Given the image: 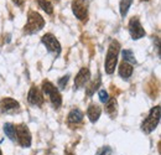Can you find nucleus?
<instances>
[{"mask_svg": "<svg viewBox=\"0 0 161 155\" xmlns=\"http://www.w3.org/2000/svg\"><path fill=\"white\" fill-rule=\"evenodd\" d=\"M133 72H134L133 64H130V63H128L125 61L119 66V74L124 80H129L131 77V74H133Z\"/></svg>", "mask_w": 161, "mask_h": 155, "instance_id": "nucleus-14", "label": "nucleus"}, {"mask_svg": "<svg viewBox=\"0 0 161 155\" xmlns=\"http://www.w3.org/2000/svg\"><path fill=\"white\" fill-rule=\"evenodd\" d=\"M129 32L130 36L134 40H139V38L145 36V30L143 29L141 24L138 18H131L129 21Z\"/></svg>", "mask_w": 161, "mask_h": 155, "instance_id": "nucleus-8", "label": "nucleus"}, {"mask_svg": "<svg viewBox=\"0 0 161 155\" xmlns=\"http://www.w3.org/2000/svg\"><path fill=\"white\" fill-rule=\"evenodd\" d=\"M28 101L32 106H42L44 104V96L36 86H32L30 88L29 94H28Z\"/></svg>", "mask_w": 161, "mask_h": 155, "instance_id": "nucleus-9", "label": "nucleus"}, {"mask_svg": "<svg viewBox=\"0 0 161 155\" xmlns=\"http://www.w3.org/2000/svg\"><path fill=\"white\" fill-rule=\"evenodd\" d=\"M97 155H112V149L109 147H104L100 150H98Z\"/></svg>", "mask_w": 161, "mask_h": 155, "instance_id": "nucleus-23", "label": "nucleus"}, {"mask_svg": "<svg viewBox=\"0 0 161 155\" xmlns=\"http://www.w3.org/2000/svg\"><path fill=\"white\" fill-rule=\"evenodd\" d=\"M41 41L46 46L48 52L53 54L55 56H58L61 54V44L58 42V40L52 34H45L41 37Z\"/></svg>", "mask_w": 161, "mask_h": 155, "instance_id": "nucleus-7", "label": "nucleus"}, {"mask_svg": "<svg viewBox=\"0 0 161 155\" xmlns=\"http://www.w3.org/2000/svg\"><path fill=\"white\" fill-rule=\"evenodd\" d=\"M160 110H161L160 106H156L150 110L149 115L145 118V120L141 124V129H143L144 133L150 134L151 132H154L156 129V127L160 122Z\"/></svg>", "mask_w": 161, "mask_h": 155, "instance_id": "nucleus-3", "label": "nucleus"}, {"mask_svg": "<svg viewBox=\"0 0 161 155\" xmlns=\"http://www.w3.org/2000/svg\"><path fill=\"white\" fill-rule=\"evenodd\" d=\"M100 114H102V109L98 104H90L87 109V115L92 123H96L99 119Z\"/></svg>", "mask_w": 161, "mask_h": 155, "instance_id": "nucleus-12", "label": "nucleus"}, {"mask_svg": "<svg viewBox=\"0 0 161 155\" xmlns=\"http://www.w3.org/2000/svg\"><path fill=\"white\" fill-rule=\"evenodd\" d=\"M105 112L110 115V118H115L117 117V112H118V103L115 98H109L105 102Z\"/></svg>", "mask_w": 161, "mask_h": 155, "instance_id": "nucleus-15", "label": "nucleus"}, {"mask_svg": "<svg viewBox=\"0 0 161 155\" xmlns=\"http://www.w3.org/2000/svg\"><path fill=\"white\" fill-rule=\"evenodd\" d=\"M83 117L84 115H83L82 110L78 109V108H74L70 112L68 117H67V122H68L70 124H78V123H80L83 120Z\"/></svg>", "mask_w": 161, "mask_h": 155, "instance_id": "nucleus-13", "label": "nucleus"}, {"mask_svg": "<svg viewBox=\"0 0 161 155\" xmlns=\"http://www.w3.org/2000/svg\"><path fill=\"white\" fill-rule=\"evenodd\" d=\"M122 55H123V58H124L125 62H128V63H130V64L136 63L135 56H134V54H133V51H131V50H123Z\"/></svg>", "mask_w": 161, "mask_h": 155, "instance_id": "nucleus-19", "label": "nucleus"}, {"mask_svg": "<svg viewBox=\"0 0 161 155\" xmlns=\"http://www.w3.org/2000/svg\"><path fill=\"white\" fill-rule=\"evenodd\" d=\"M88 4L89 0H73L72 11L78 20H86L88 16Z\"/></svg>", "mask_w": 161, "mask_h": 155, "instance_id": "nucleus-6", "label": "nucleus"}, {"mask_svg": "<svg viewBox=\"0 0 161 155\" xmlns=\"http://www.w3.org/2000/svg\"><path fill=\"white\" fill-rule=\"evenodd\" d=\"M99 99H100V102H103V103H105L109 99L108 92H107L105 89H100V91H99Z\"/></svg>", "mask_w": 161, "mask_h": 155, "instance_id": "nucleus-22", "label": "nucleus"}, {"mask_svg": "<svg viewBox=\"0 0 161 155\" xmlns=\"http://www.w3.org/2000/svg\"><path fill=\"white\" fill-rule=\"evenodd\" d=\"M45 26V20L44 18L38 14L36 11H30L29 15H28V22L25 25V32L26 34H35L38 32L42 28Z\"/></svg>", "mask_w": 161, "mask_h": 155, "instance_id": "nucleus-2", "label": "nucleus"}, {"mask_svg": "<svg viewBox=\"0 0 161 155\" xmlns=\"http://www.w3.org/2000/svg\"><path fill=\"white\" fill-rule=\"evenodd\" d=\"M0 155H3V153H2V149H0Z\"/></svg>", "mask_w": 161, "mask_h": 155, "instance_id": "nucleus-25", "label": "nucleus"}, {"mask_svg": "<svg viewBox=\"0 0 161 155\" xmlns=\"http://www.w3.org/2000/svg\"><path fill=\"white\" fill-rule=\"evenodd\" d=\"M37 4H38L40 8H41L46 12V14L51 15L52 12H53V6H52V4L48 2V0H37Z\"/></svg>", "mask_w": 161, "mask_h": 155, "instance_id": "nucleus-17", "label": "nucleus"}, {"mask_svg": "<svg viewBox=\"0 0 161 155\" xmlns=\"http://www.w3.org/2000/svg\"><path fill=\"white\" fill-rule=\"evenodd\" d=\"M4 132L10 139H15V127L11 123H6L4 125Z\"/></svg>", "mask_w": 161, "mask_h": 155, "instance_id": "nucleus-20", "label": "nucleus"}, {"mask_svg": "<svg viewBox=\"0 0 161 155\" xmlns=\"http://www.w3.org/2000/svg\"><path fill=\"white\" fill-rule=\"evenodd\" d=\"M42 92L45 96H47L55 108H60L62 104V97L58 92V89L48 81H44L42 83Z\"/></svg>", "mask_w": 161, "mask_h": 155, "instance_id": "nucleus-4", "label": "nucleus"}, {"mask_svg": "<svg viewBox=\"0 0 161 155\" xmlns=\"http://www.w3.org/2000/svg\"><path fill=\"white\" fill-rule=\"evenodd\" d=\"M119 51H120V44L117 40H113L108 47V52H107L105 56V72L108 74H112L115 71Z\"/></svg>", "mask_w": 161, "mask_h": 155, "instance_id": "nucleus-1", "label": "nucleus"}, {"mask_svg": "<svg viewBox=\"0 0 161 155\" xmlns=\"http://www.w3.org/2000/svg\"><path fill=\"white\" fill-rule=\"evenodd\" d=\"M89 78H90V71L87 67L80 68L79 72L74 77V87L77 89L78 88H82L83 86H86V83L89 81Z\"/></svg>", "mask_w": 161, "mask_h": 155, "instance_id": "nucleus-10", "label": "nucleus"}, {"mask_svg": "<svg viewBox=\"0 0 161 155\" xmlns=\"http://www.w3.org/2000/svg\"><path fill=\"white\" fill-rule=\"evenodd\" d=\"M68 80H70V76L67 74V76H63V77H61V78L58 80V87L61 88V89H63L66 86H67V83H68Z\"/></svg>", "mask_w": 161, "mask_h": 155, "instance_id": "nucleus-21", "label": "nucleus"}, {"mask_svg": "<svg viewBox=\"0 0 161 155\" xmlns=\"http://www.w3.org/2000/svg\"><path fill=\"white\" fill-rule=\"evenodd\" d=\"M19 109V102L12 98H4L0 101V112L2 113H10L12 110Z\"/></svg>", "mask_w": 161, "mask_h": 155, "instance_id": "nucleus-11", "label": "nucleus"}, {"mask_svg": "<svg viewBox=\"0 0 161 155\" xmlns=\"http://www.w3.org/2000/svg\"><path fill=\"white\" fill-rule=\"evenodd\" d=\"M15 138L22 148H29L31 145V133L29 128L24 124L15 127Z\"/></svg>", "mask_w": 161, "mask_h": 155, "instance_id": "nucleus-5", "label": "nucleus"}, {"mask_svg": "<svg viewBox=\"0 0 161 155\" xmlns=\"http://www.w3.org/2000/svg\"><path fill=\"white\" fill-rule=\"evenodd\" d=\"M131 4H133V0H122V2H120V15L123 18L126 16Z\"/></svg>", "mask_w": 161, "mask_h": 155, "instance_id": "nucleus-18", "label": "nucleus"}, {"mask_svg": "<svg viewBox=\"0 0 161 155\" xmlns=\"http://www.w3.org/2000/svg\"><path fill=\"white\" fill-rule=\"evenodd\" d=\"M100 83H102V78H100V74H98V76H97V78L87 87V89H86V94H87V97H92L93 94H94V92L99 88Z\"/></svg>", "mask_w": 161, "mask_h": 155, "instance_id": "nucleus-16", "label": "nucleus"}, {"mask_svg": "<svg viewBox=\"0 0 161 155\" xmlns=\"http://www.w3.org/2000/svg\"><path fill=\"white\" fill-rule=\"evenodd\" d=\"M64 155H74V154L71 153V151H64Z\"/></svg>", "mask_w": 161, "mask_h": 155, "instance_id": "nucleus-24", "label": "nucleus"}]
</instances>
